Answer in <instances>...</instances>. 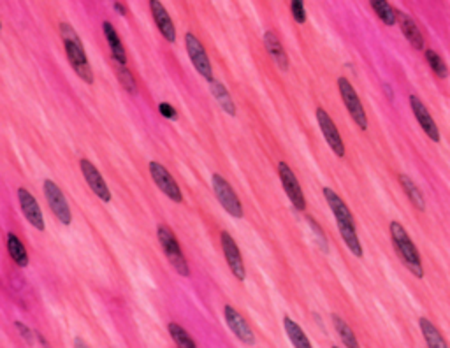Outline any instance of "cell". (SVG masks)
Here are the masks:
<instances>
[{"mask_svg":"<svg viewBox=\"0 0 450 348\" xmlns=\"http://www.w3.org/2000/svg\"><path fill=\"white\" fill-rule=\"evenodd\" d=\"M324 197H326L327 205H329L331 211H333L334 218H336L338 229H340V234L343 238L345 245L348 246V250L352 252L356 257H363V246H361L359 236L356 232V223H354V216L348 209V206L345 205V201L334 192L329 186H324L322 190Z\"/></svg>","mask_w":450,"mask_h":348,"instance_id":"1","label":"cell"},{"mask_svg":"<svg viewBox=\"0 0 450 348\" xmlns=\"http://www.w3.org/2000/svg\"><path fill=\"white\" fill-rule=\"evenodd\" d=\"M60 35L64 39L65 53H67L69 62H71L72 69L76 72L78 76L85 81V83L92 85L94 83V71L90 67L85 48L81 44L80 35L76 34V31L69 25V23H60Z\"/></svg>","mask_w":450,"mask_h":348,"instance_id":"2","label":"cell"},{"mask_svg":"<svg viewBox=\"0 0 450 348\" xmlns=\"http://www.w3.org/2000/svg\"><path fill=\"white\" fill-rule=\"evenodd\" d=\"M390 238H392V245L396 248L397 255L401 257V261L405 262L406 268L412 271V275H415L417 278L424 277L422 261H420L419 250L413 245V241L410 239L408 232L403 227L399 222H390Z\"/></svg>","mask_w":450,"mask_h":348,"instance_id":"3","label":"cell"},{"mask_svg":"<svg viewBox=\"0 0 450 348\" xmlns=\"http://www.w3.org/2000/svg\"><path fill=\"white\" fill-rule=\"evenodd\" d=\"M157 236H159L160 246L164 248V254H166V257L169 259L171 266L176 269L178 275H182V277H189L190 275L189 264H187V259L183 257L182 246H180L174 232L167 227L166 223H160L159 229H157Z\"/></svg>","mask_w":450,"mask_h":348,"instance_id":"4","label":"cell"},{"mask_svg":"<svg viewBox=\"0 0 450 348\" xmlns=\"http://www.w3.org/2000/svg\"><path fill=\"white\" fill-rule=\"evenodd\" d=\"M211 185L215 190V195L218 199V202L222 205V208L234 218H243V206L241 201L238 199L236 192L232 190V186L229 185L227 180H223L220 174H213L211 176Z\"/></svg>","mask_w":450,"mask_h":348,"instance_id":"5","label":"cell"},{"mask_svg":"<svg viewBox=\"0 0 450 348\" xmlns=\"http://www.w3.org/2000/svg\"><path fill=\"white\" fill-rule=\"evenodd\" d=\"M338 88H340L341 98H343L345 106H347L348 113L352 116V120L356 121L359 129L366 130L367 129V116L366 111H364L363 104L359 101V95H357L356 88L352 87V83L347 80V78H340L338 80Z\"/></svg>","mask_w":450,"mask_h":348,"instance_id":"6","label":"cell"},{"mask_svg":"<svg viewBox=\"0 0 450 348\" xmlns=\"http://www.w3.org/2000/svg\"><path fill=\"white\" fill-rule=\"evenodd\" d=\"M185 44H187V53H189L190 62L193 64L196 71L199 72L208 83H211V81L215 80V78H213V67H211V62H209L208 58V53H206L205 46H202V42L199 41L196 35L189 32V34L185 35Z\"/></svg>","mask_w":450,"mask_h":348,"instance_id":"7","label":"cell"},{"mask_svg":"<svg viewBox=\"0 0 450 348\" xmlns=\"http://www.w3.org/2000/svg\"><path fill=\"white\" fill-rule=\"evenodd\" d=\"M44 195L49 208H51L53 215L57 216L58 222H62L64 225H71L72 213L67 201H65V195L62 193L60 186L55 182H51V180H44Z\"/></svg>","mask_w":450,"mask_h":348,"instance_id":"8","label":"cell"},{"mask_svg":"<svg viewBox=\"0 0 450 348\" xmlns=\"http://www.w3.org/2000/svg\"><path fill=\"white\" fill-rule=\"evenodd\" d=\"M278 174H280L282 185H284V190L288 199H291L292 206L295 209H299V211H303L306 208V199H304L303 189L299 185L295 174L292 173V169L285 162L278 164Z\"/></svg>","mask_w":450,"mask_h":348,"instance_id":"9","label":"cell"},{"mask_svg":"<svg viewBox=\"0 0 450 348\" xmlns=\"http://www.w3.org/2000/svg\"><path fill=\"white\" fill-rule=\"evenodd\" d=\"M150 174H152V180L155 182V185L169 197L171 201L174 202H182L183 201V193L180 190L178 183L174 182V178L169 174V171L159 162H150Z\"/></svg>","mask_w":450,"mask_h":348,"instance_id":"10","label":"cell"},{"mask_svg":"<svg viewBox=\"0 0 450 348\" xmlns=\"http://www.w3.org/2000/svg\"><path fill=\"white\" fill-rule=\"evenodd\" d=\"M220 241H222V250L223 255H225V261H227L229 268H231L232 275L238 278L239 281L245 280L246 271H245V264H243V257L241 252H239L238 245H236L234 238H232L229 232H222L220 236Z\"/></svg>","mask_w":450,"mask_h":348,"instance_id":"11","label":"cell"},{"mask_svg":"<svg viewBox=\"0 0 450 348\" xmlns=\"http://www.w3.org/2000/svg\"><path fill=\"white\" fill-rule=\"evenodd\" d=\"M315 114H317L318 127H320L322 134H324V137H326V141H327V144L331 146V150H333L338 157H343L345 155V144H343V141H341V136H340V132H338L336 125H334V121L331 120V116L327 114V111L322 110V107H318L317 113Z\"/></svg>","mask_w":450,"mask_h":348,"instance_id":"12","label":"cell"},{"mask_svg":"<svg viewBox=\"0 0 450 348\" xmlns=\"http://www.w3.org/2000/svg\"><path fill=\"white\" fill-rule=\"evenodd\" d=\"M80 167H81V173H83L85 180H87L88 186H90V189L94 190L95 195H97L98 199H101V201L110 202L111 201V192H110V189H107L106 182H104L103 174H101L97 171V167H95L94 164H92L90 160H87V159H81Z\"/></svg>","mask_w":450,"mask_h":348,"instance_id":"13","label":"cell"},{"mask_svg":"<svg viewBox=\"0 0 450 348\" xmlns=\"http://www.w3.org/2000/svg\"><path fill=\"white\" fill-rule=\"evenodd\" d=\"M18 201L19 206H21L23 215L31 222L32 227H35L37 231H44V216H42V211L39 208L37 201H35V197L27 189H18Z\"/></svg>","mask_w":450,"mask_h":348,"instance_id":"14","label":"cell"},{"mask_svg":"<svg viewBox=\"0 0 450 348\" xmlns=\"http://www.w3.org/2000/svg\"><path fill=\"white\" fill-rule=\"evenodd\" d=\"M410 106H412V111L413 114H415L417 121H419V125L422 127V130L426 134H428V137L431 141H435V143H438L440 141V130L438 127H436L435 120H433L431 113H429V110L426 106H424V103L420 101L417 95H410Z\"/></svg>","mask_w":450,"mask_h":348,"instance_id":"15","label":"cell"},{"mask_svg":"<svg viewBox=\"0 0 450 348\" xmlns=\"http://www.w3.org/2000/svg\"><path fill=\"white\" fill-rule=\"evenodd\" d=\"M223 317H225V322H227L229 329L239 338V341H243L245 345H254L255 343V336L254 331L250 329V326L246 324L245 318L238 313L232 306L225 304L223 308Z\"/></svg>","mask_w":450,"mask_h":348,"instance_id":"16","label":"cell"},{"mask_svg":"<svg viewBox=\"0 0 450 348\" xmlns=\"http://www.w3.org/2000/svg\"><path fill=\"white\" fill-rule=\"evenodd\" d=\"M150 9H152L153 19H155L160 34H162L169 42L176 41V31H174L173 19H171L169 12L166 11L162 2H159V0H152V2H150Z\"/></svg>","mask_w":450,"mask_h":348,"instance_id":"17","label":"cell"},{"mask_svg":"<svg viewBox=\"0 0 450 348\" xmlns=\"http://www.w3.org/2000/svg\"><path fill=\"white\" fill-rule=\"evenodd\" d=\"M397 21H399V27H401L403 34H405V37L408 39L410 44H412L415 49H422L424 48V37H422V32H420V28L417 27L415 19H413L412 16L406 15V12L397 11Z\"/></svg>","mask_w":450,"mask_h":348,"instance_id":"18","label":"cell"},{"mask_svg":"<svg viewBox=\"0 0 450 348\" xmlns=\"http://www.w3.org/2000/svg\"><path fill=\"white\" fill-rule=\"evenodd\" d=\"M264 44H266V49H268V53L271 55L272 60L277 62L278 67H280L282 71H287V69H288V58H287V53H285L284 46H282L280 37L277 35V32H272V31L266 32V34H264Z\"/></svg>","mask_w":450,"mask_h":348,"instance_id":"19","label":"cell"},{"mask_svg":"<svg viewBox=\"0 0 450 348\" xmlns=\"http://www.w3.org/2000/svg\"><path fill=\"white\" fill-rule=\"evenodd\" d=\"M103 32H104V37H106L107 44H110L113 60L120 65H127V55H125V48H123V44H121V39L110 21L103 23Z\"/></svg>","mask_w":450,"mask_h":348,"instance_id":"20","label":"cell"},{"mask_svg":"<svg viewBox=\"0 0 450 348\" xmlns=\"http://www.w3.org/2000/svg\"><path fill=\"white\" fill-rule=\"evenodd\" d=\"M209 88H211L213 97L216 98V103L220 104V107H222V110L225 111L227 114L234 116L236 106H234V103H232V98H231V95H229L227 88L223 87L218 80H213L211 83H209Z\"/></svg>","mask_w":450,"mask_h":348,"instance_id":"21","label":"cell"},{"mask_svg":"<svg viewBox=\"0 0 450 348\" xmlns=\"http://www.w3.org/2000/svg\"><path fill=\"white\" fill-rule=\"evenodd\" d=\"M284 326H285V333H287L288 340H291V343L294 345L295 348H311L310 340H308V336L304 334V331L299 327V324H295L292 318L285 317Z\"/></svg>","mask_w":450,"mask_h":348,"instance_id":"22","label":"cell"},{"mask_svg":"<svg viewBox=\"0 0 450 348\" xmlns=\"http://www.w3.org/2000/svg\"><path fill=\"white\" fill-rule=\"evenodd\" d=\"M419 324H420V331H422L424 334V340H426V343H428L429 348H449L447 347L445 340L442 338V334H440V331L436 329L435 324H433L431 320H428V318H420Z\"/></svg>","mask_w":450,"mask_h":348,"instance_id":"23","label":"cell"},{"mask_svg":"<svg viewBox=\"0 0 450 348\" xmlns=\"http://www.w3.org/2000/svg\"><path fill=\"white\" fill-rule=\"evenodd\" d=\"M399 183H401L403 190L406 192V195H408V199L412 201V205L415 206L417 209L422 211V209L426 208V201H424L422 192H420L419 186L415 185V182H413L410 176H406V174H399Z\"/></svg>","mask_w":450,"mask_h":348,"instance_id":"24","label":"cell"},{"mask_svg":"<svg viewBox=\"0 0 450 348\" xmlns=\"http://www.w3.org/2000/svg\"><path fill=\"white\" fill-rule=\"evenodd\" d=\"M8 250H9V255H11L12 261H15L19 268H25V266H28L27 250H25V246H23L21 241H19L18 236L12 234V232H9L8 234Z\"/></svg>","mask_w":450,"mask_h":348,"instance_id":"25","label":"cell"},{"mask_svg":"<svg viewBox=\"0 0 450 348\" xmlns=\"http://www.w3.org/2000/svg\"><path fill=\"white\" fill-rule=\"evenodd\" d=\"M331 318H333V324H334V329L338 331V334H340L341 341L345 343V347L347 348H361L359 347V341H357L356 334H354V331L348 327L347 322L343 320L341 317H338L336 313L331 315Z\"/></svg>","mask_w":450,"mask_h":348,"instance_id":"26","label":"cell"},{"mask_svg":"<svg viewBox=\"0 0 450 348\" xmlns=\"http://www.w3.org/2000/svg\"><path fill=\"white\" fill-rule=\"evenodd\" d=\"M371 8H373V11L377 12V16L386 23L387 27L396 25L397 9H394L389 2H383V0H373V2H371Z\"/></svg>","mask_w":450,"mask_h":348,"instance_id":"27","label":"cell"},{"mask_svg":"<svg viewBox=\"0 0 450 348\" xmlns=\"http://www.w3.org/2000/svg\"><path fill=\"white\" fill-rule=\"evenodd\" d=\"M167 331H169V334H171V338L174 340V343L178 345V348H197L196 341H193L192 338H190V334L187 333L182 326H178V324L171 322L169 326H167Z\"/></svg>","mask_w":450,"mask_h":348,"instance_id":"28","label":"cell"},{"mask_svg":"<svg viewBox=\"0 0 450 348\" xmlns=\"http://www.w3.org/2000/svg\"><path fill=\"white\" fill-rule=\"evenodd\" d=\"M426 60H428L429 67L435 71V74L438 78H447L449 76V69H447L445 62H443V58L440 57L436 51H433V49H428L426 51Z\"/></svg>","mask_w":450,"mask_h":348,"instance_id":"29","label":"cell"},{"mask_svg":"<svg viewBox=\"0 0 450 348\" xmlns=\"http://www.w3.org/2000/svg\"><path fill=\"white\" fill-rule=\"evenodd\" d=\"M116 74H118V80H120L121 87L125 88V90L129 92V94H136L137 92V83L136 80H134L132 72L127 69V65H120L116 64Z\"/></svg>","mask_w":450,"mask_h":348,"instance_id":"30","label":"cell"},{"mask_svg":"<svg viewBox=\"0 0 450 348\" xmlns=\"http://www.w3.org/2000/svg\"><path fill=\"white\" fill-rule=\"evenodd\" d=\"M306 222H308V225H310L311 231L315 232V239H317L318 246H320V248L324 252H329V245H327V239H326V236H324V232H322V229L318 227V223L315 222L313 218H310V216L306 218Z\"/></svg>","mask_w":450,"mask_h":348,"instance_id":"31","label":"cell"},{"mask_svg":"<svg viewBox=\"0 0 450 348\" xmlns=\"http://www.w3.org/2000/svg\"><path fill=\"white\" fill-rule=\"evenodd\" d=\"M291 9H292V16L297 23H304L306 21V11H304V2L303 0H294L291 2Z\"/></svg>","mask_w":450,"mask_h":348,"instance_id":"32","label":"cell"},{"mask_svg":"<svg viewBox=\"0 0 450 348\" xmlns=\"http://www.w3.org/2000/svg\"><path fill=\"white\" fill-rule=\"evenodd\" d=\"M15 326H16V329L19 331V334H21V338L25 341H28V343H34V336H35V333H32L31 329H28L27 326H25V324H21V322H15Z\"/></svg>","mask_w":450,"mask_h":348,"instance_id":"33","label":"cell"},{"mask_svg":"<svg viewBox=\"0 0 450 348\" xmlns=\"http://www.w3.org/2000/svg\"><path fill=\"white\" fill-rule=\"evenodd\" d=\"M159 111L164 118H167V120H176V116H178V114H176V110L167 103H160Z\"/></svg>","mask_w":450,"mask_h":348,"instance_id":"34","label":"cell"},{"mask_svg":"<svg viewBox=\"0 0 450 348\" xmlns=\"http://www.w3.org/2000/svg\"><path fill=\"white\" fill-rule=\"evenodd\" d=\"M74 348H90V347H88L81 338H76V340H74Z\"/></svg>","mask_w":450,"mask_h":348,"instance_id":"35","label":"cell"},{"mask_svg":"<svg viewBox=\"0 0 450 348\" xmlns=\"http://www.w3.org/2000/svg\"><path fill=\"white\" fill-rule=\"evenodd\" d=\"M113 6H114V9H116V11H118V12H120V15H121V16H125V15H127V9H125V8H123V6H121V4H120V2H114V4H113Z\"/></svg>","mask_w":450,"mask_h":348,"instance_id":"36","label":"cell"},{"mask_svg":"<svg viewBox=\"0 0 450 348\" xmlns=\"http://www.w3.org/2000/svg\"><path fill=\"white\" fill-rule=\"evenodd\" d=\"M333 348H338V347H333Z\"/></svg>","mask_w":450,"mask_h":348,"instance_id":"37","label":"cell"}]
</instances>
